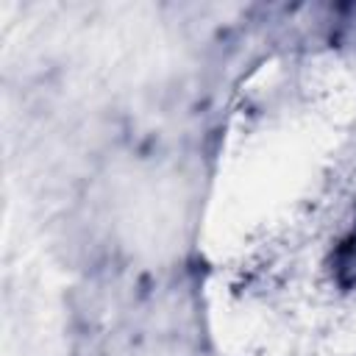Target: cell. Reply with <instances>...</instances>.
Segmentation results:
<instances>
[{
  "label": "cell",
  "instance_id": "cell-1",
  "mask_svg": "<svg viewBox=\"0 0 356 356\" xmlns=\"http://www.w3.org/2000/svg\"><path fill=\"white\" fill-rule=\"evenodd\" d=\"M334 267H337V275L345 286L356 289V222L353 228L348 231V236L339 242L337 248V256H334Z\"/></svg>",
  "mask_w": 356,
  "mask_h": 356
}]
</instances>
